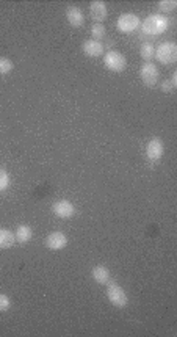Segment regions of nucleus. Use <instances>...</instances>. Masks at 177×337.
<instances>
[{"instance_id":"nucleus-1","label":"nucleus","mask_w":177,"mask_h":337,"mask_svg":"<svg viewBox=\"0 0 177 337\" xmlns=\"http://www.w3.org/2000/svg\"><path fill=\"white\" fill-rule=\"evenodd\" d=\"M169 27V19L163 14H150L141 22V32L147 36H159Z\"/></svg>"},{"instance_id":"nucleus-2","label":"nucleus","mask_w":177,"mask_h":337,"mask_svg":"<svg viewBox=\"0 0 177 337\" xmlns=\"http://www.w3.org/2000/svg\"><path fill=\"white\" fill-rule=\"evenodd\" d=\"M154 58H157L159 63L162 65H172L177 61V44L172 41H165L162 43L157 49H156V55Z\"/></svg>"},{"instance_id":"nucleus-3","label":"nucleus","mask_w":177,"mask_h":337,"mask_svg":"<svg viewBox=\"0 0 177 337\" xmlns=\"http://www.w3.org/2000/svg\"><path fill=\"white\" fill-rule=\"evenodd\" d=\"M107 297H108V301L115 306V307H125L129 303V297L125 293V290L116 284L115 281L113 282H108V287H107Z\"/></svg>"},{"instance_id":"nucleus-4","label":"nucleus","mask_w":177,"mask_h":337,"mask_svg":"<svg viewBox=\"0 0 177 337\" xmlns=\"http://www.w3.org/2000/svg\"><path fill=\"white\" fill-rule=\"evenodd\" d=\"M140 25H141L140 17L132 13H124L116 20V29L121 33H134L135 30L140 29Z\"/></svg>"},{"instance_id":"nucleus-5","label":"nucleus","mask_w":177,"mask_h":337,"mask_svg":"<svg viewBox=\"0 0 177 337\" xmlns=\"http://www.w3.org/2000/svg\"><path fill=\"white\" fill-rule=\"evenodd\" d=\"M140 79L146 87H156L160 79V71L154 63H144L140 68Z\"/></svg>"},{"instance_id":"nucleus-6","label":"nucleus","mask_w":177,"mask_h":337,"mask_svg":"<svg viewBox=\"0 0 177 337\" xmlns=\"http://www.w3.org/2000/svg\"><path fill=\"white\" fill-rule=\"evenodd\" d=\"M104 65L113 72H122L125 69V66H127V60H125V57L121 54V52L110 50L104 57Z\"/></svg>"},{"instance_id":"nucleus-7","label":"nucleus","mask_w":177,"mask_h":337,"mask_svg":"<svg viewBox=\"0 0 177 337\" xmlns=\"http://www.w3.org/2000/svg\"><path fill=\"white\" fill-rule=\"evenodd\" d=\"M52 212L58 217V218H71L75 215V207L72 205V202L66 201V199H60L57 202H54L52 205Z\"/></svg>"},{"instance_id":"nucleus-8","label":"nucleus","mask_w":177,"mask_h":337,"mask_svg":"<svg viewBox=\"0 0 177 337\" xmlns=\"http://www.w3.org/2000/svg\"><path fill=\"white\" fill-rule=\"evenodd\" d=\"M90 16L97 24H102L107 19V16H108L107 5L104 2H100V0H94V2L90 4Z\"/></svg>"},{"instance_id":"nucleus-9","label":"nucleus","mask_w":177,"mask_h":337,"mask_svg":"<svg viewBox=\"0 0 177 337\" xmlns=\"http://www.w3.org/2000/svg\"><path fill=\"white\" fill-rule=\"evenodd\" d=\"M66 245H68V237L63 234V232H60V230L52 232V234H49L47 239H46V246L49 249H52V251H60Z\"/></svg>"},{"instance_id":"nucleus-10","label":"nucleus","mask_w":177,"mask_h":337,"mask_svg":"<svg viewBox=\"0 0 177 337\" xmlns=\"http://www.w3.org/2000/svg\"><path fill=\"white\" fill-rule=\"evenodd\" d=\"M82 50L83 54L91 57V58H97L104 55V44L100 41H94V39H86L82 44Z\"/></svg>"},{"instance_id":"nucleus-11","label":"nucleus","mask_w":177,"mask_h":337,"mask_svg":"<svg viewBox=\"0 0 177 337\" xmlns=\"http://www.w3.org/2000/svg\"><path fill=\"white\" fill-rule=\"evenodd\" d=\"M66 19L68 22L72 25L75 29H80L82 25L85 24V16H83V11L77 7H68L66 8Z\"/></svg>"},{"instance_id":"nucleus-12","label":"nucleus","mask_w":177,"mask_h":337,"mask_svg":"<svg viewBox=\"0 0 177 337\" xmlns=\"http://www.w3.org/2000/svg\"><path fill=\"white\" fill-rule=\"evenodd\" d=\"M146 154L149 160H159L163 154V143L160 138H152L146 146Z\"/></svg>"},{"instance_id":"nucleus-13","label":"nucleus","mask_w":177,"mask_h":337,"mask_svg":"<svg viewBox=\"0 0 177 337\" xmlns=\"http://www.w3.org/2000/svg\"><path fill=\"white\" fill-rule=\"evenodd\" d=\"M91 276H93V279L97 282V284H108L110 282V270L107 268V267H104V265H97V267H94L93 270H91Z\"/></svg>"},{"instance_id":"nucleus-14","label":"nucleus","mask_w":177,"mask_h":337,"mask_svg":"<svg viewBox=\"0 0 177 337\" xmlns=\"http://www.w3.org/2000/svg\"><path fill=\"white\" fill-rule=\"evenodd\" d=\"M32 237H33V230H32L30 226H27V224L17 226V229L14 232V239H16L17 243H27V242L32 240Z\"/></svg>"},{"instance_id":"nucleus-15","label":"nucleus","mask_w":177,"mask_h":337,"mask_svg":"<svg viewBox=\"0 0 177 337\" xmlns=\"http://www.w3.org/2000/svg\"><path fill=\"white\" fill-rule=\"evenodd\" d=\"M14 234L8 229H0V249H8L14 245Z\"/></svg>"},{"instance_id":"nucleus-16","label":"nucleus","mask_w":177,"mask_h":337,"mask_svg":"<svg viewBox=\"0 0 177 337\" xmlns=\"http://www.w3.org/2000/svg\"><path fill=\"white\" fill-rule=\"evenodd\" d=\"M140 55L144 60V63H152V58L156 55V47L150 44V43H144L140 47Z\"/></svg>"},{"instance_id":"nucleus-17","label":"nucleus","mask_w":177,"mask_h":337,"mask_svg":"<svg viewBox=\"0 0 177 337\" xmlns=\"http://www.w3.org/2000/svg\"><path fill=\"white\" fill-rule=\"evenodd\" d=\"M105 27H104V24H97V22H94L93 24V27H91V36H93V39L94 41H100L104 36H105Z\"/></svg>"},{"instance_id":"nucleus-18","label":"nucleus","mask_w":177,"mask_h":337,"mask_svg":"<svg viewBox=\"0 0 177 337\" xmlns=\"http://www.w3.org/2000/svg\"><path fill=\"white\" fill-rule=\"evenodd\" d=\"M177 8V2L175 0H162L159 4V10L162 13H172Z\"/></svg>"},{"instance_id":"nucleus-19","label":"nucleus","mask_w":177,"mask_h":337,"mask_svg":"<svg viewBox=\"0 0 177 337\" xmlns=\"http://www.w3.org/2000/svg\"><path fill=\"white\" fill-rule=\"evenodd\" d=\"M14 68L13 61L7 57H0V75H5L8 72H11Z\"/></svg>"},{"instance_id":"nucleus-20","label":"nucleus","mask_w":177,"mask_h":337,"mask_svg":"<svg viewBox=\"0 0 177 337\" xmlns=\"http://www.w3.org/2000/svg\"><path fill=\"white\" fill-rule=\"evenodd\" d=\"M8 185H10V176L4 168H0V192L7 190Z\"/></svg>"},{"instance_id":"nucleus-21","label":"nucleus","mask_w":177,"mask_h":337,"mask_svg":"<svg viewBox=\"0 0 177 337\" xmlns=\"http://www.w3.org/2000/svg\"><path fill=\"white\" fill-rule=\"evenodd\" d=\"M10 306H11L10 298L5 293H0V312H5V310H8Z\"/></svg>"},{"instance_id":"nucleus-22","label":"nucleus","mask_w":177,"mask_h":337,"mask_svg":"<svg viewBox=\"0 0 177 337\" xmlns=\"http://www.w3.org/2000/svg\"><path fill=\"white\" fill-rule=\"evenodd\" d=\"M175 87H177L175 82H172V80H165V82L162 83V91H165V93H172V91L175 90Z\"/></svg>"}]
</instances>
